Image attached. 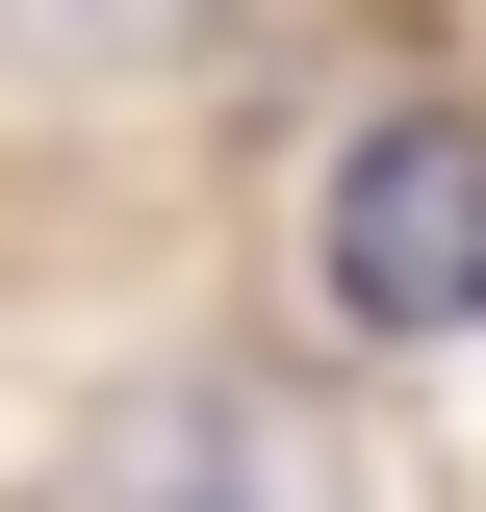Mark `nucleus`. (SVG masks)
<instances>
[{
  "instance_id": "obj_1",
  "label": "nucleus",
  "mask_w": 486,
  "mask_h": 512,
  "mask_svg": "<svg viewBox=\"0 0 486 512\" xmlns=\"http://www.w3.org/2000/svg\"><path fill=\"white\" fill-rule=\"evenodd\" d=\"M333 308L359 333H486V128L461 103H384L359 154H333Z\"/></svg>"
},
{
  "instance_id": "obj_2",
  "label": "nucleus",
  "mask_w": 486,
  "mask_h": 512,
  "mask_svg": "<svg viewBox=\"0 0 486 512\" xmlns=\"http://www.w3.org/2000/svg\"><path fill=\"white\" fill-rule=\"evenodd\" d=\"M77 512H333V487H307V436L256 384H154V410L77 461Z\"/></svg>"
}]
</instances>
